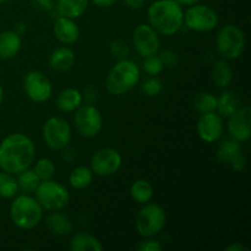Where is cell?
Listing matches in <instances>:
<instances>
[{
	"instance_id": "obj_1",
	"label": "cell",
	"mask_w": 251,
	"mask_h": 251,
	"mask_svg": "<svg viewBox=\"0 0 251 251\" xmlns=\"http://www.w3.org/2000/svg\"><path fill=\"white\" fill-rule=\"evenodd\" d=\"M36 157V146L22 132L10 134L0 142V168L17 176L31 167Z\"/></svg>"
},
{
	"instance_id": "obj_2",
	"label": "cell",
	"mask_w": 251,
	"mask_h": 251,
	"mask_svg": "<svg viewBox=\"0 0 251 251\" xmlns=\"http://www.w3.org/2000/svg\"><path fill=\"white\" fill-rule=\"evenodd\" d=\"M149 25L162 36H173L184 26L183 6L176 0H156L147 9Z\"/></svg>"
},
{
	"instance_id": "obj_3",
	"label": "cell",
	"mask_w": 251,
	"mask_h": 251,
	"mask_svg": "<svg viewBox=\"0 0 251 251\" xmlns=\"http://www.w3.org/2000/svg\"><path fill=\"white\" fill-rule=\"evenodd\" d=\"M141 78L140 66L130 59L118 60L105 78V87L110 95L123 96L136 87Z\"/></svg>"
},
{
	"instance_id": "obj_4",
	"label": "cell",
	"mask_w": 251,
	"mask_h": 251,
	"mask_svg": "<svg viewBox=\"0 0 251 251\" xmlns=\"http://www.w3.org/2000/svg\"><path fill=\"white\" fill-rule=\"evenodd\" d=\"M43 208L28 194L16 195L10 205V218L14 226L24 230L36 228L43 220Z\"/></svg>"
},
{
	"instance_id": "obj_5",
	"label": "cell",
	"mask_w": 251,
	"mask_h": 251,
	"mask_svg": "<svg viewBox=\"0 0 251 251\" xmlns=\"http://www.w3.org/2000/svg\"><path fill=\"white\" fill-rule=\"evenodd\" d=\"M247 46V38L242 28L235 25H225L216 37L218 54L226 60H237L243 55Z\"/></svg>"
},
{
	"instance_id": "obj_6",
	"label": "cell",
	"mask_w": 251,
	"mask_h": 251,
	"mask_svg": "<svg viewBox=\"0 0 251 251\" xmlns=\"http://www.w3.org/2000/svg\"><path fill=\"white\" fill-rule=\"evenodd\" d=\"M34 195L42 208L48 212L61 211L70 202V194L66 186L53 179L42 180L34 191Z\"/></svg>"
},
{
	"instance_id": "obj_7",
	"label": "cell",
	"mask_w": 251,
	"mask_h": 251,
	"mask_svg": "<svg viewBox=\"0 0 251 251\" xmlns=\"http://www.w3.org/2000/svg\"><path fill=\"white\" fill-rule=\"evenodd\" d=\"M166 211L157 203H145L136 216V230L141 237L152 238L161 233L166 226Z\"/></svg>"
},
{
	"instance_id": "obj_8",
	"label": "cell",
	"mask_w": 251,
	"mask_h": 251,
	"mask_svg": "<svg viewBox=\"0 0 251 251\" xmlns=\"http://www.w3.org/2000/svg\"><path fill=\"white\" fill-rule=\"evenodd\" d=\"M220 19L215 10L208 5L195 4L184 11V26L194 32L206 33L217 27Z\"/></svg>"
},
{
	"instance_id": "obj_9",
	"label": "cell",
	"mask_w": 251,
	"mask_h": 251,
	"mask_svg": "<svg viewBox=\"0 0 251 251\" xmlns=\"http://www.w3.org/2000/svg\"><path fill=\"white\" fill-rule=\"evenodd\" d=\"M71 126L61 117H50L42 127V137L47 146L54 151H61L71 141Z\"/></svg>"
},
{
	"instance_id": "obj_10",
	"label": "cell",
	"mask_w": 251,
	"mask_h": 251,
	"mask_svg": "<svg viewBox=\"0 0 251 251\" xmlns=\"http://www.w3.org/2000/svg\"><path fill=\"white\" fill-rule=\"evenodd\" d=\"M75 127L81 136L86 139L96 137L103 127V117L95 104H81L74 115Z\"/></svg>"
},
{
	"instance_id": "obj_11",
	"label": "cell",
	"mask_w": 251,
	"mask_h": 251,
	"mask_svg": "<svg viewBox=\"0 0 251 251\" xmlns=\"http://www.w3.org/2000/svg\"><path fill=\"white\" fill-rule=\"evenodd\" d=\"M123 166V157L118 150L112 147H103L91 158V167L93 174L98 176H114Z\"/></svg>"
},
{
	"instance_id": "obj_12",
	"label": "cell",
	"mask_w": 251,
	"mask_h": 251,
	"mask_svg": "<svg viewBox=\"0 0 251 251\" xmlns=\"http://www.w3.org/2000/svg\"><path fill=\"white\" fill-rule=\"evenodd\" d=\"M24 90L27 97L34 103H44L51 97L53 86L43 73L28 71L24 78Z\"/></svg>"
},
{
	"instance_id": "obj_13",
	"label": "cell",
	"mask_w": 251,
	"mask_h": 251,
	"mask_svg": "<svg viewBox=\"0 0 251 251\" xmlns=\"http://www.w3.org/2000/svg\"><path fill=\"white\" fill-rule=\"evenodd\" d=\"M132 44L137 54L145 58L158 53L161 48V39L159 34L150 25L141 24L134 29Z\"/></svg>"
},
{
	"instance_id": "obj_14",
	"label": "cell",
	"mask_w": 251,
	"mask_h": 251,
	"mask_svg": "<svg viewBox=\"0 0 251 251\" xmlns=\"http://www.w3.org/2000/svg\"><path fill=\"white\" fill-rule=\"evenodd\" d=\"M223 130H225L223 118L218 113H203L199 118L196 131L202 141L207 144L217 142L222 137Z\"/></svg>"
},
{
	"instance_id": "obj_15",
	"label": "cell",
	"mask_w": 251,
	"mask_h": 251,
	"mask_svg": "<svg viewBox=\"0 0 251 251\" xmlns=\"http://www.w3.org/2000/svg\"><path fill=\"white\" fill-rule=\"evenodd\" d=\"M227 129L230 137L239 142L249 141L251 137V109L250 107H240L228 118Z\"/></svg>"
},
{
	"instance_id": "obj_16",
	"label": "cell",
	"mask_w": 251,
	"mask_h": 251,
	"mask_svg": "<svg viewBox=\"0 0 251 251\" xmlns=\"http://www.w3.org/2000/svg\"><path fill=\"white\" fill-rule=\"evenodd\" d=\"M55 38L63 44H74L80 38V28L74 19L59 16L53 26Z\"/></svg>"
},
{
	"instance_id": "obj_17",
	"label": "cell",
	"mask_w": 251,
	"mask_h": 251,
	"mask_svg": "<svg viewBox=\"0 0 251 251\" xmlns=\"http://www.w3.org/2000/svg\"><path fill=\"white\" fill-rule=\"evenodd\" d=\"M76 55L73 49L68 47L55 48L49 55V66L56 73H65L75 65Z\"/></svg>"
},
{
	"instance_id": "obj_18",
	"label": "cell",
	"mask_w": 251,
	"mask_h": 251,
	"mask_svg": "<svg viewBox=\"0 0 251 251\" xmlns=\"http://www.w3.org/2000/svg\"><path fill=\"white\" fill-rule=\"evenodd\" d=\"M22 47L21 34L15 31H2L0 33V59L9 60L19 54Z\"/></svg>"
},
{
	"instance_id": "obj_19",
	"label": "cell",
	"mask_w": 251,
	"mask_h": 251,
	"mask_svg": "<svg viewBox=\"0 0 251 251\" xmlns=\"http://www.w3.org/2000/svg\"><path fill=\"white\" fill-rule=\"evenodd\" d=\"M46 226L49 232L56 237L70 234L73 230V222L65 213L60 211H50L46 217Z\"/></svg>"
},
{
	"instance_id": "obj_20",
	"label": "cell",
	"mask_w": 251,
	"mask_h": 251,
	"mask_svg": "<svg viewBox=\"0 0 251 251\" xmlns=\"http://www.w3.org/2000/svg\"><path fill=\"white\" fill-rule=\"evenodd\" d=\"M90 0H56L55 10L59 16L78 19L88 9Z\"/></svg>"
},
{
	"instance_id": "obj_21",
	"label": "cell",
	"mask_w": 251,
	"mask_h": 251,
	"mask_svg": "<svg viewBox=\"0 0 251 251\" xmlns=\"http://www.w3.org/2000/svg\"><path fill=\"white\" fill-rule=\"evenodd\" d=\"M242 107V100L234 91H225L220 97H217V108L216 112L222 118H229Z\"/></svg>"
},
{
	"instance_id": "obj_22",
	"label": "cell",
	"mask_w": 251,
	"mask_h": 251,
	"mask_svg": "<svg viewBox=\"0 0 251 251\" xmlns=\"http://www.w3.org/2000/svg\"><path fill=\"white\" fill-rule=\"evenodd\" d=\"M82 103V93L73 87L63 90L56 97V107L64 113L75 112Z\"/></svg>"
},
{
	"instance_id": "obj_23",
	"label": "cell",
	"mask_w": 251,
	"mask_h": 251,
	"mask_svg": "<svg viewBox=\"0 0 251 251\" xmlns=\"http://www.w3.org/2000/svg\"><path fill=\"white\" fill-rule=\"evenodd\" d=\"M71 251H102L103 245L95 235L88 233H76L70 240Z\"/></svg>"
},
{
	"instance_id": "obj_24",
	"label": "cell",
	"mask_w": 251,
	"mask_h": 251,
	"mask_svg": "<svg viewBox=\"0 0 251 251\" xmlns=\"http://www.w3.org/2000/svg\"><path fill=\"white\" fill-rule=\"evenodd\" d=\"M212 80L220 88H227L233 81V69L228 60L221 59L212 66Z\"/></svg>"
},
{
	"instance_id": "obj_25",
	"label": "cell",
	"mask_w": 251,
	"mask_h": 251,
	"mask_svg": "<svg viewBox=\"0 0 251 251\" xmlns=\"http://www.w3.org/2000/svg\"><path fill=\"white\" fill-rule=\"evenodd\" d=\"M153 195V186L146 179H136L130 186V196L137 203L145 205L147 202H151Z\"/></svg>"
},
{
	"instance_id": "obj_26",
	"label": "cell",
	"mask_w": 251,
	"mask_h": 251,
	"mask_svg": "<svg viewBox=\"0 0 251 251\" xmlns=\"http://www.w3.org/2000/svg\"><path fill=\"white\" fill-rule=\"evenodd\" d=\"M93 176L95 174L90 167L78 166L74 168L69 176V183L75 190H83L92 184Z\"/></svg>"
},
{
	"instance_id": "obj_27",
	"label": "cell",
	"mask_w": 251,
	"mask_h": 251,
	"mask_svg": "<svg viewBox=\"0 0 251 251\" xmlns=\"http://www.w3.org/2000/svg\"><path fill=\"white\" fill-rule=\"evenodd\" d=\"M240 153H243L242 142L237 141L234 139L227 140V141H225L218 147L217 153H216V159L220 163L230 164L233 159L239 156Z\"/></svg>"
},
{
	"instance_id": "obj_28",
	"label": "cell",
	"mask_w": 251,
	"mask_h": 251,
	"mask_svg": "<svg viewBox=\"0 0 251 251\" xmlns=\"http://www.w3.org/2000/svg\"><path fill=\"white\" fill-rule=\"evenodd\" d=\"M16 180L17 185H19V191H21L22 194H28V195L34 194L39 183H41V179L38 178L36 172L29 168L17 174Z\"/></svg>"
},
{
	"instance_id": "obj_29",
	"label": "cell",
	"mask_w": 251,
	"mask_h": 251,
	"mask_svg": "<svg viewBox=\"0 0 251 251\" xmlns=\"http://www.w3.org/2000/svg\"><path fill=\"white\" fill-rule=\"evenodd\" d=\"M193 105L196 112H199L200 114L216 112V108H217V97L210 92H200L194 97Z\"/></svg>"
},
{
	"instance_id": "obj_30",
	"label": "cell",
	"mask_w": 251,
	"mask_h": 251,
	"mask_svg": "<svg viewBox=\"0 0 251 251\" xmlns=\"http://www.w3.org/2000/svg\"><path fill=\"white\" fill-rule=\"evenodd\" d=\"M19 193V185L14 174L2 171L0 173V198L14 199Z\"/></svg>"
},
{
	"instance_id": "obj_31",
	"label": "cell",
	"mask_w": 251,
	"mask_h": 251,
	"mask_svg": "<svg viewBox=\"0 0 251 251\" xmlns=\"http://www.w3.org/2000/svg\"><path fill=\"white\" fill-rule=\"evenodd\" d=\"M33 171L36 172V174L41 179V181L49 180V179H53L54 176H55L56 167L50 158L43 157V158H39L36 162Z\"/></svg>"
},
{
	"instance_id": "obj_32",
	"label": "cell",
	"mask_w": 251,
	"mask_h": 251,
	"mask_svg": "<svg viewBox=\"0 0 251 251\" xmlns=\"http://www.w3.org/2000/svg\"><path fill=\"white\" fill-rule=\"evenodd\" d=\"M141 91L147 97H157L163 91V82L157 76H150L142 82Z\"/></svg>"
},
{
	"instance_id": "obj_33",
	"label": "cell",
	"mask_w": 251,
	"mask_h": 251,
	"mask_svg": "<svg viewBox=\"0 0 251 251\" xmlns=\"http://www.w3.org/2000/svg\"><path fill=\"white\" fill-rule=\"evenodd\" d=\"M142 69L147 75L157 76L163 71L164 66L159 59L158 54H154V55L145 56L144 60H142Z\"/></svg>"
},
{
	"instance_id": "obj_34",
	"label": "cell",
	"mask_w": 251,
	"mask_h": 251,
	"mask_svg": "<svg viewBox=\"0 0 251 251\" xmlns=\"http://www.w3.org/2000/svg\"><path fill=\"white\" fill-rule=\"evenodd\" d=\"M109 53L112 58L117 60L127 59V56L130 55V47L123 39H114L109 46Z\"/></svg>"
},
{
	"instance_id": "obj_35",
	"label": "cell",
	"mask_w": 251,
	"mask_h": 251,
	"mask_svg": "<svg viewBox=\"0 0 251 251\" xmlns=\"http://www.w3.org/2000/svg\"><path fill=\"white\" fill-rule=\"evenodd\" d=\"M157 54H158L159 59L163 63L164 68L174 69L179 65L180 58H179V54L176 51L171 50V49H164V50L158 51Z\"/></svg>"
},
{
	"instance_id": "obj_36",
	"label": "cell",
	"mask_w": 251,
	"mask_h": 251,
	"mask_svg": "<svg viewBox=\"0 0 251 251\" xmlns=\"http://www.w3.org/2000/svg\"><path fill=\"white\" fill-rule=\"evenodd\" d=\"M162 244L157 240L151 239V238H146L145 240L139 243L137 245V250L139 251H161L162 250Z\"/></svg>"
},
{
	"instance_id": "obj_37",
	"label": "cell",
	"mask_w": 251,
	"mask_h": 251,
	"mask_svg": "<svg viewBox=\"0 0 251 251\" xmlns=\"http://www.w3.org/2000/svg\"><path fill=\"white\" fill-rule=\"evenodd\" d=\"M34 9L43 12H51L55 10V1L54 0H31Z\"/></svg>"
},
{
	"instance_id": "obj_38",
	"label": "cell",
	"mask_w": 251,
	"mask_h": 251,
	"mask_svg": "<svg viewBox=\"0 0 251 251\" xmlns=\"http://www.w3.org/2000/svg\"><path fill=\"white\" fill-rule=\"evenodd\" d=\"M81 93H82V100L87 104H95L98 100V97H100L98 91L93 86H87V87L83 88V91Z\"/></svg>"
},
{
	"instance_id": "obj_39",
	"label": "cell",
	"mask_w": 251,
	"mask_h": 251,
	"mask_svg": "<svg viewBox=\"0 0 251 251\" xmlns=\"http://www.w3.org/2000/svg\"><path fill=\"white\" fill-rule=\"evenodd\" d=\"M230 167H232L235 172L244 171L245 167H247V158H245L244 154L240 153L239 156L235 157V158L232 161V163H230Z\"/></svg>"
},
{
	"instance_id": "obj_40",
	"label": "cell",
	"mask_w": 251,
	"mask_h": 251,
	"mask_svg": "<svg viewBox=\"0 0 251 251\" xmlns=\"http://www.w3.org/2000/svg\"><path fill=\"white\" fill-rule=\"evenodd\" d=\"M146 0H123L125 6L131 10H140L145 5Z\"/></svg>"
},
{
	"instance_id": "obj_41",
	"label": "cell",
	"mask_w": 251,
	"mask_h": 251,
	"mask_svg": "<svg viewBox=\"0 0 251 251\" xmlns=\"http://www.w3.org/2000/svg\"><path fill=\"white\" fill-rule=\"evenodd\" d=\"M61 151H63V153H61V156H63V158L65 159V161L73 162L74 159L76 158V152L74 151L73 149H70V147H69V146L64 147V149L61 150Z\"/></svg>"
},
{
	"instance_id": "obj_42",
	"label": "cell",
	"mask_w": 251,
	"mask_h": 251,
	"mask_svg": "<svg viewBox=\"0 0 251 251\" xmlns=\"http://www.w3.org/2000/svg\"><path fill=\"white\" fill-rule=\"evenodd\" d=\"M90 1H92L98 7H110L120 0H90Z\"/></svg>"
},
{
	"instance_id": "obj_43",
	"label": "cell",
	"mask_w": 251,
	"mask_h": 251,
	"mask_svg": "<svg viewBox=\"0 0 251 251\" xmlns=\"http://www.w3.org/2000/svg\"><path fill=\"white\" fill-rule=\"evenodd\" d=\"M225 250L226 251H243V250H248V247H245L243 243L234 242V243H232V244L228 245Z\"/></svg>"
},
{
	"instance_id": "obj_44",
	"label": "cell",
	"mask_w": 251,
	"mask_h": 251,
	"mask_svg": "<svg viewBox=\"0 0 251 251\" xmlns=\"http://www.w3.org/2000/svg\"><path fill=\"white\" fill-rule=\"evenodd\" d=\"M179 5L181 6H191V5H195L198 2H200V0H176Z\"/></svg>"
},
{
	"instance_id": "obj_45",
	"label": "cell",
	"mask_w": 251,
	"mask_h": 251,
	"mask_svg": "<svg viewBox=\"0 0 251 251\" xmlns=\"http://www.w3.org/2000/svg\"><path fill=\"white\" fill-rule=\"evenodd\" d=\"M15 32H16V33H19V34H22V33H25V31H26V25L24 24V22H17L16 25H15V29H14Z\"/></svg>"
},
{
	"instance_id": "obj_46",
	"label": "cell",
	"mask_w": 251,
	"mask_h": 251,
	"mask_svg": "<svg viewBox=\"0 0 251 251\" xmlns=\"http://www.w3.org/2000/svg\"><path fill=\"white\" fill-rule=\"evenodd\" d=\"M2 100H4V88L0 85V104L2 103Z\"/></svg>"
},
{
	"instance_id": "obj_47",
	"label": "cell",
	"mask_w": 251,
	"mask_h": 251,
	"mask_svg": "<svg viewBox=\"0 0 251 251\" xmlns=\"http://www.w3.org/2000/svg\"><path fill=\"white\" fill-rule=\"evenodd\" d=\"M10 0H0V5L1 4H5V2H9Z\"/></svg>"
}]
</instances>
